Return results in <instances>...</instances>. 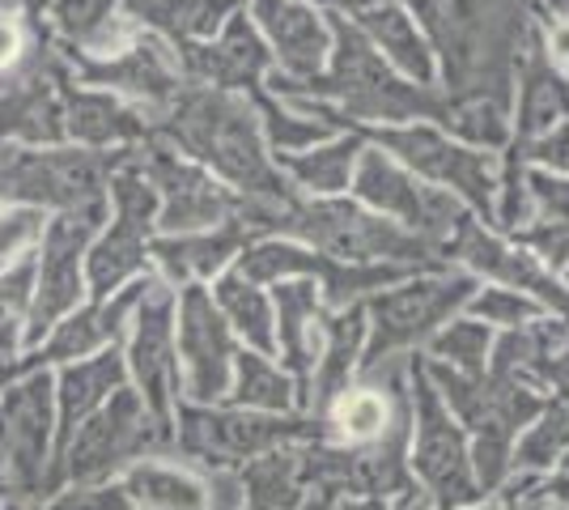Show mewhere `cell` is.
Masks as SVG:
<instances>
[{
	"label": "cell",
	"mask_w": 569,
	"mask_h": 510,
	"mask_svg": "<svg viewBox=\"0 0 569 510\" xmlns=\"http://www.w3.org/2000/svg\"><path fill=\"white\" fill-rule=\"evenodd\" d=\"M170 132L196 162L217 170L242 200H284V196H293L284 174L263 153L260 111L238 94H230V90L204 86V90H191V94H174Z\"/></svg>",
	"instance_id": "1"
},
{
	"label": "cell",
	"mask_w": 569,
	"mask_h": 510,
	"mask_svg": "<svg viewBox=\"0 0 569 510\" xmlns=\"http://www.w3.org/2000/svg\"><path fill=\"white\" fill-rule=\"evenodd\" d=\"M429 383L438 388L442 404L451 409L459 426H468V451L480 493H498L515 472V442L519 430L545 413V396L515 374L485 370V374H459L447 362H426Z\"/></svg>",
	"instance_id": "2"
},
{
	"label": "cell",
	"mask_w": 569,
	"mask_h": 510,
	"mask_svg": "<svg viewBox=\"0 0 569 510\" xmlns=\"http://www.w3.org/2000/svg\"><path fill=\"white\" fill-rule=\"evenodd\" d=\"M281 234L302 239V247L340 260V264H403V268H429L442 272L451 268L429 243L417 234H408L403 226L382 218L375 209L357 204V200H340V196H315V200H298L284 218Z\"/></svg>",
	"instance_id": "3"
},
{
	"label": "cell",
	"mask_w": 569,
	"mask_h": 510,
	"mask_svg": "<svg viewBox=\"0 0 569 510\" xmlns=\"http://www.w3.org/2000/svg\"><path fill=\"white\" fill-rule=\"evenodd\" d=\"M476 290H480V281L472 272H447L442 268L433 277H408V281H396L387 290L370 293L361 302L370 340L361 344L357 374L412 358V349L426 344L442 323H451V316L468 307V298Z\"/></svg>",
	"instance_id": "4"
},
{
	"label": "cell",
	"mask_w": 569,
	"mask_h": 510,
	"mask_svg": "<svg viewBox=\"0 0 569 510\" xmlns=\"http://www.w3.org/2000/svg\"><path fill=\"white\" fill-rule=\"evenodd\" d=\"M408 404H412V442H408V472L421 481L433 510H468L480 502L472 472V451L438 388L429 383L426 362L408 358Z\"/></svg>",
	"instance_id": "5"
},
{
	"label": "cell",
	"mask_w": 569,
	"mask_h": 510,
	"mask_svg": "<svg viewBox=\"0 0 569 510\" xmlns=\"http://www.w3.org/2000/svg\"><path fill=\"white\" fill-rule=\"evenodd\" d=\"M366 141L379 146L382 153H391L417 179L438 183L442 192H451L463 209H472L476 218L493 221L501 179L498 153H480L472 146H459L442 128H429V123H387V128L366 132Z\"/></svg>",
	"instance_id": "6"
},
{
	"label": "cell",
	"mask_w": 569,
	"mask_h": 510,
	"mask_svg": "<svg viewBox=\"0 0 569 510\" xmlns=\"http://www.w3.org/2000/svg\"><path fill=\"white\" fill-rule=\"evenodd\" d=\"M319 426L323 421L307 413H251V409H204V404L179 409L183 451L209 468L251 463L268 451L319 442Z\"/></svg>",
	"instance_id": "7"
},
{
	"label": "cell",
	"mask_w": 569,
	"mask_h": 510,
	"mask_svg": "<svg viewBox=\"0 0 569 510\" xmlns=\"http://www.w3.org/2000/svg\"><path fill=\"white\" fill-rule=\"evenodd\" d=\"M357 204L375 209L382 218H391L403 226L408 234H417L421 243H429L438 256L451 239V230L468 218L472 209H463L451 192L442 188H426V179H417L412 170H403L391 153H382L379 146H366L353 167V183H349ZM447 260V256H442Z\"/></svg>",
	"instance_id": "8"
},
{
	"label": "cell",
	"mask_w": 569,
	"mask_h": 510,
	"mask_svg": "<svg viewBox=\"0 0 569 510\" xmlns=\"http://www.w3.org/2000/svg\"><path fill=\"white\" fill-rule=\"evenodd\" d=\"M167 434L170 426H162L144 409V400L137 391L119 388L102 409H94L72 430L60 460H64V472H69L72 486H102V481H111V472L149 456V447L162 442Z\"/></svg>",
	"instance_id": "9"
},
{
	"label": "cell",
	"mask_w": 569,
	"mask_h": 510,
	"mask_svg": "<svg viewBox=\"0 0 569 510\" xmlns=\"http://www.w3.org/2000/svg\"><path fill=\"white\" fill-rule=\"evenodd\" d=\"M98 213H102V200L64 209L60 218L43 226L39 256H34V298H30V316H26L30 344H39L43 332H51L69 311H77V298L86 290V251L94 243Z\"/></svg>",
	"instance_id": "10"
},
{
	"label": "cell",
	"mask_w": 569,
	"mask_h": 510,
	"mask_svg": "<svg viewBox=\"0 0 569 510\" xmlns=\"http://www.w3.org/2000/svg\"><path fill=\"white\" fill-rule=\"evenodd\" d=\"M116 221L111 230L86 251V286L94 298H111L123 281H137L149 264V230L158 226V192L144 170H119L111 179Z\"/></svg>",
	"instance_id": "11"
},
{
	"label": "cell",
	"mask_w": 569,
	"mask_h": 510,
	"mask_svg": "<svg viewBox=\"0 0 569 510\" xmlns=\"http://www.w3.org/2000/svg\"><path fill=\"white\" fill-rule=\"evenodd\" d=\"M234 332L204 286H183L174 298V362L183 366V391L196 404L226 400L234 379Z\"/></svg>",
	"instance_id": "12"
},
{
	"label": "cell",
	"mask_w": 569,
	"mask_h": 510,
	"mask_svg": "<svg viewBox=\"0 0 569 510\" xmlns=\"http://www.w3.org/2000/svg\"><path fill=\"white\" fill-rule=\"evenodd\" d=\"M442 256H447V264H455V260L468 264L472 277H489L493 286H506V290H519L527 298H536L548 316L569 319V286H561L531 251H522L519 243L498 239L493 230H485L476 213H468L455 226L447 247H442Z\"/></svg>",
	"instance_id": "13"
},
{
	"label": "cell",
	"mask_w": 569,
	"mask_h": 510,
	"mask_svg": "<svg viewBox=\"0 0 569 510\" xmlns=\"http://www.w3.org/2000/svg\"><path fill=\"white\" fill-rule=\"evenodd\" d=\"M51 434H56V383L48 379V366H39L0 391V468L22 489L43 481Z\"/></svg>",
	"instance_id": "14"
},
{
	"label": "cell",
	"mask_w": 569,
	"mask_h": 510,
	"mask_svg": "<svg viewBox=\"0 0 569 510\" xmlns=\"http://www.w3.org/2000/svg\"><path fill=\"white\" fill-rule=\"evenodd\" d=\"M141 170L158 192V226L167 234H200V230H221L234 221L238 196L217 188L209 170L191 167L179 153L158 149Z\"/></svg>",
	"instance_id": "15"
},
{
	"label": "cell",
	"mask_w": 569,
	"mask_h": 510,
	"mask_svg": "<svg viewBox=\"0 0 569 510\" xmlns=\"http://www.w3.org/2000/svg\"><path fill=\"white\" fill-rule=\"evenodd\" d=\"M128 374L137 379V396L144 409L170 426L174 409V383H179V362H174V293L153 290L141 298L132 316V337H128Z\"/></svg>",
	"instance_id": "16"
},
{
	"label": "cell",
	"mask_w": 569,
	"mask_h": 510,
	"mask_svg": "<svg viewBox=\"0 0 569 510\" xmlns=\"http://www.w3.org/2000/svg\"><path fill=\"white\" fill-rule=\"evenodd\" d=\"M153 290V281L149 277H137V281H128L116 298H94L90 307H77L69 316L60 319L56 328H51V337L39 344V362H81V358H94L102 349H111L119 344L123 337V328L132 323L137 316V307H141V298Z\"/></svg>",
	"instance_id": "17"
},
{
	"label": "cell",
	"mask_w": 569,
	"mask_h": 510,
	"mask_svg": "<svg viewBox=\"0 0 569 510\" xmlns=\"http://www.w3.org/2000/svg\"><path fill=\"white\" fill-rule=\"evenodd\" d=\"M251 13L260 22L272 56L281 60V77L289 81H315L328 69L332 56V30L319 9L307 0H251Z\"/></svg>",
	"instance_id": "18"
},
{
	"label": "cell",
	"mask_w": 569,
	"mask_h": 510,
	"mask_svg": "<svg viewBox=\"0 0 569 510\" xmlns=\"http://www.w3.org/2000/svg\"><path fill=\"white\" fill-rule=\"evenodd\" d=\"M272 316H277V353L293 370L298 409H310V379L323 353V298L315 293V281L310 277L277 281Z\"/></svg>",
	"instance_id": "19"
},
{
	"label": "cell",
	"mask_w": 569,
	"mask_h": 510,
	"mask_svg": "<svg viewBox=\"0 0 569 510\" xmlns=\"http://www.w3.org/2000/svg\"><path fill=\"white\" fill-rule=\"evenodd\" d=\"M174 48L183 51V64L191 77H200L213 90H230V94L256 90L260 77L268 73V60H272V51L263 48L256 26L238 13L217 30L213 43L204 39V43H174Z\"/></svg>",
	"instance_id": "20"
},
{
	"label": "cell",
	"mask_w": 569,
	"mask_h": 510,
	"mask_svg": "<svg viewBox=\"0 0 569 510\" xmlns=\"http://www.w3.org/2000/svg\"><path fill=\"white\" fill-rule=\"evenodd\" d=\"M515 81H519V120L510 141H540L552 128L569 120V73H561L545 51L540 30L531 26L515 60Z\"/></svg>",
	"instance_id": "21"
},
{
	"label": "cell",
	"mask_w": 569,
	"mask_h": 510,
	"mask_svg": "<svg viewBox=\"0 0 569 510\" xmlns=\"http://www.w3.org/2000/svg\"><path fill=\"white\" fill-rule=\"evenodd\" d=\"M128 379V366L123 358L111 349H102L94 358H81V362H69L56 379V438H60V456L69 447L72 430L86 421V417L102 409Z\"/></svg>",
	"instance_id": "22"
},
{
	"label": "cell",
	"mask_w": 569,
	"mask_h": 510,
	"mask_svg": "<svg viewBox=\"0 0 569 510\" xmlns=\"http://www.w3.org/2000/svg\"><path fill=\"white\" fill-rule=\"evenodd\" d=\"M119 489L132 510H213V477H200L188 463L141 456L123 468Z\"/></svg>",
	"instance_id": "23"
},
{
	"label": "cell",
	"mask_w": 569,
	"mask_h": 510,
	"mask_svg": "<svg viewBox=\"0 0 569 510\" xmlns=\"http://www.w3.org/2000/svg\"><path fill=\"white\" fill-rule=\"evenodd\" d=\"M361 344H366V307H340V311H323V353L310 379V404L315 417L323 421L328 409L345 391L353 388L357 362H361Z\"/></svg>",
	"instance_id": "24"
},
{
	"label": "cell",
	"mask_w": 569,
	"mask_h": 510,
	"mask_svg": "<svg viewBox=\"0 0 569 510\" xmlns=\"http://www.w3.org/2000/svg\"><path fill=\"white\" fill-rule=\"evenodd\" d=\"M353 22L400 77L417 81V86H433V81H438L433 48H429L426 34L417 30V22L408 18V9H403V4L391 0V4H379V9H370V13L353 18Z\"/></svg>",
	"instance_id": "25"
},
{
	"label": "cell",
	"mask_w": 569,
	"mask_h": 510,
	"mask_svg": "<svg viewBox=\"0 0 569 510\" xmlns=\"http://www.w3.org/2000/svg\"><path fill=\"white\" fill-rule=\"evenodd\" d=\"M242 251V226L230 221L221 230H200V234H162L149 243V260H158L162 272L179 286H200Z\"/></svg>",
	"instance_id": "26"
},
{
	"label": "cell",
	"mask_w": 569,
	"mask_h": 510,
	"mask_svg": "<svg viewBox=\"0 0 569 510\" xmlns=\"http://www.w3.org/2000/svg\"><path fill=\"white\" fill-rule=\"evenodd\" d=\"M438 128L472 149H506L510 146V98L493 90H447L438 107Z\"/></svg>",
	"instance_id": "27"
},
{
	"label": "cell",
	"mask_w": 569,
	"mask_h": 510,
	"mask_svg": "<svg viewBox=\"0 0 569 510\" xmlns=\"http://www.w3.org/2000/svg\"><path fill=\"white\" fill-rule=\"evenodd\" d=\"M123 13L174 43H204L234 18L238 0H128Z\"/></svg>",
	"instance_id": "28"
},
{
	"label": "cell",
	"mask_w": 569,
	"mask_h": 510,
	"mask_svg": "<svg viewBox=\"0 0 569 510\" xmlns=\"http://www.w3.org/2000/svg\"><path fill=\"white\" fill-rule=\"evenodd\" d=\"M213 302L230 323V332H238L256 353H268V358L277 353V316H272V298L263 293V286L247 281L234 268L217 277Z\"/></svg>",
	"instance_id": "29"
},
{
	"label": "cell",
	"mask_w": 569,
	"mask_h": 510,
	"mask_svg": "<svg viewBox=\"0 0 569 510\" xmlns=\"http://www.w3.org/2000/svg\"><path fill=\"white\" fill-rule=\"evenodd\" d=\"M361 149H366V132H349L340 141H323V146H310L302 153H284V158H277V170L315 196H340L353 183Z\"/></svg>",
	"instance_id": "30"
},
{
	"label": "cell",
	"mask_w": 569,
	"mask_h": 510,
	"mask_svg": "<svg viewBox=\"0 0 569 510\" xmlns=\"http://www.w3.org/2000/svg\"><path fill=\"white\" fill-rule=\"evenodd\" d=\"M226 400H230V409L289 413L298 404V388H293V374H284L268 353L242 349V353H234V379H230Z\"/></svg>",
	"instance_id": "31"
},
{
	"label": "cell",
	"mask_w": 569,
	"mask_h": 510,
	"mask_svg": "<svg viewBox=\"0 0 569 510\" xmlns=\"http://www.w3.org/2000/svg\"><path fill=\"white\" fill-rule=\"evenodd\" d=\"M64 132L81 146H116L141 132V120L111 94H72L64 102Z\"/></svg>",
	"instance_id": "32"
},
{
	"label": "cell",
	"mask_w": 569,
	"mask_h": 510,
	"mask_svg": "<svg viewBox=\"0 0 569 510\" xmlns=\"http://www.w3.org/2000/svg\"><path fill=\"white\" fill-rule=\"evenodd\" d=\"M22 137V141H60L64 137V107L56 102L43 81H30L26 90L0 98V141Z\"/></svg>",
	"instance_id": "33"
},
{
	"label": "cell",
	"mask_w": 569,
	"mask_h": 510,
	"mask_svg": "<svg viewBox=\"0 0 569 510\" xmlns=\"http://www.w3.org/2000/svg\"><path fill=\"white\" fill-rule=\"evenodd\" d=\"M56 26L102 56L132 48V30L116 18V0H56Z\"/></svg>",
	"instance_id": "34"
},
{
	"label": "cell",
	"mask_w": 569,
	"mask_h": 510,
	"mask_svg": "<svg viewBox=\"0 0 569 510\" xmlns=\"http://www.w3.org/2000/svg\"><path fill=\"white\" fill-rule=\"evenodd\" d=\"M426 344L433 362H447L459 374H485L489 349H493V328L480 319H455V323H442Z\"/></svg>",
	"instance_id": "35"
},
{
	"label": "cell",
	"mask_w": 569,
	"mask_h": 510,
	"mask_svg": "<svg viewBox=\"0 0 569 510\" xmlns=\"http://www.w3.org/2000/svg\"><path fill=\"white\" fill-rule=\"evenodd\" d=\"M561 451H569V400H548L536 426L515 442V468L519 472H545Z\"/></svg>",
	"instance_id": "36"
},
{
	"label": "cell",
	"mask_w": 569,
	"mask_h": 510,
	"mask_svg": "<svg viewBox=\"0 0 569 510\" xmlns=\"http://www.w3.org/2000/svg\"><path fill=\"white\" fill-rule=\"evenodd\" d=\"M30 298H34V256H22L13 268L0 272V362H9L18 332L30 316Z\"/></svg>",
	"instance_id": "37"
},
{
	"label": "cell",
	"mask_w": 569,
	"mask_h": 510,
	"mask_svg": "<svg viewBox=\"0 0 569 510\" xmlns=\"http://www.w3.org/2000/svg\"><path fill=\"white\" fill-rule=\"evenodd\" d=\"M256 111H260L263 128H268V141H272V149H277V158H284V153H302V149H310V146H323V141L336 132L332 123L310 120V116H302V111L277 107V102H268V98H260Z\"/></svg>",
	"instance_id": "38"
},
{
	"label": "cell",
	"mask_w": 569,
	"mask_h": 510,
	"mask_svg": "<svg viewBox=\"0 0 569 510\" xmlns=\"http://www.w3.org/2000/svg\"><path fill=\"white\" fill-rule=\"evenodd\" d=\"M506 239L519 243L522 251H531V256H536L561 286H569V221L531 218L522 230L506 234Z\"/></svg>",
	"instance_id": "39"
},
{
	"label": "cell",
	"mask_w": 569,
	"mask_h": 510,
	"mask_svg": "<svg viewBox=\"0 0 569 510\" xmlns=\"http://www.w3.org/2000/svg\"><path fill=\"white\" fill-rule=\"evenodd\" d=\"M468 311H472V319H480V323L506 328V332L548 316L536 298H527V293H519V290H506V286H498V290H476L472 298H468Z\"/></svg>",
	"instance_id": "40"
},
{
	"label": "cell",
	"mask_w": 569,
	"mask_h": 510,
	"mask_svg": "<svg viewBox=\"0 0 569 510\" xmlns=\"http://www.w3.org/2000/svg\"><path fill=\"white\" fill-rule=\"evenodd\" d=\"M43 239V209L34 204H18L0 213V268H9L18 256Z\"/></svg>",
	"instance_id": "41"
},
{
	"label": "cell",
	"mask_w": 569,
	"mask_h": 510,
	"mask_svg": "<svg viewBox=\"0 0 569 510\" xmlns=\"http://www.w3.org/2000/svg\"><path fill=\"white\" fill-rule=\"evenodd\" d=\"M527 200L531 213L548 221H569V174L527 167Z\"/></svg>",
	"instance_id": "42"
},
{
	"label": "cell",
	"mask_w": 569,
	"mask_h": 510,
	"mask_svg": "<svg viewBox=\"0 0 569 510\" xmlns=\"http://www.w3.org/2000/svg\"><path fill=\"white\" fill-rule=\"evenodd\" d=\"M515 153H519L527 167H540V170H552V174H569V120L561 128H552L548 137L540 141H510Z\"/></svg>",
	"instance_id": "43"
},
{
	"label": "cell",
	"mask_w": 569,
	"mask_h": 510,
	"mask_svg": "<svg viewBox=\"0 0 569 510\" xmlns=\"http://www.w3.org/2000/svg\"><path fill=\"white\" fill-rule=\"evenodd\" d=\"M545 493V477L540 472H519V486L510 489L506 498H501L498 507H468V510H548ZM400 510H433V507H421V502H412V498H400Z\"/></svg>",
	"instance_id": "44"
},
{
	"label": "cell",
	"mask_w": 569,
	"mask_h": 510,
	"mask_svg": "<svg viewBox=\"0 0 569 510\" xmlns=\"http://www.w3.org/2000/svg\"><path fill=\"white\" fill-rule=\"evenodd\" d=\"M39 510H132V502H128V493L119 486H81L72 489V493H64V498H56L51 507H39Z\"/></svg>",
	"instance_id": "45"
},
{
	"label": "cell",
	"mask_w": 569,
	"mask_h": 510,
	"mask_svg": "<svg viewBox=\"0 0 569 510\" xmlns=\"http://www.w3.org/2000/svg\"><path fill=\"white\" fill-rule=\"evenodd\" d=\"M545 493L552 507H569V451L557 456V468L545 477Z\"/></svg>",
	"instance_id": "46"
},
{
	"label": "cell",
	"mask_w": 569,
	"mask_h": 510,
	"mask_svg": "<svg viewBox=\"0 0 569 510\" xmlns=\"http://www.w3.org/2000/svg\"><path fill=\"white\" fill-rule=\"evenodd\" d=\"M18 56H22V30L9 13H0V69L18 64Z\"/></svg>",
	"instance_id": "47"
},
{
	"label": "cell",
	"mask_w": 569,
	"mask_h": 510,
	"mask_svg": "<svg viewBox=\"0 0 569 510\" xmlns=\"http://www.w3.org/2000/svg\"><path fill=\"white\" fill-rule=\"evenodd\" d=\"M403 4H408V9L421 18V30H429V26L447 13V4H451V0H403Z\"/></svg>",
	"instance_id": "48"
},
{
	"label": "cell",
	"mask_w": 569,
	"mask_h": 510,
	"mask_svg": "<svg viewBox=\"0 0 569 510\" xmlns=\"http://www.w3.org/2000/svg\"><path fill=\"white\" fill-rule=\"evenodd\" d=\"M323 4H328V13H353V18H361V13L379 9V4H391V0H323Z\"/></svg>",
	"instance_id": "49"
},
{
	"label": "cell",
	"mask_w": 569,
	"mask_h": 510,
	"mask_svg": "<svg viewBox=\"0 0 569 510\" xmlns=\"http://www.w3.org/2000/svg\"><path fill=\"white\" fill-rule=\"evenodd\" d=\"M345 510H391V507H387L382 498H349Z\"/></svg>",
	"instance_id": "50"
},
{
	"label": "cell",
	"mask_w": 569,
	"mask_h": 510,
	"mask_svg": "<svg viewBox=\"0 0 569 510\" xmlns=\"http://www.w3.org/2000/svg\"><path fill=\"white\" fill-rule=\"evenodd\" d=\"M548 4H552V9L561 13V18H569V0H548Z\"/></svg>",
	"instance_id": "51"
}]
</instances>
